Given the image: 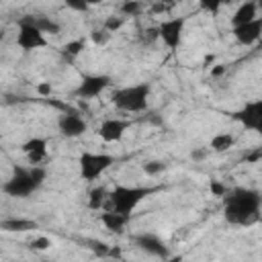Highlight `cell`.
<instances>
[{"mask_svg":"<svg viewBox=\"0 0 262 262\" xmlns=\"http://www.w3.org/2000/svg\"><path fill=\"white\" fill-rule=\"evenodd\" d=\"M223 217L229 225H252L260 217L262 194L256 188L235 186L223 196Z\"/></svg>","mask_w":262,"mask_h":262,"instance_id":"obj_1","label":"cell"},{"mask_svg":"<svg viewBox=\"0 0 262 262\" xmlns=\"http://www.w3.org/2000/svg\"><path fill=\"white\" fill-rule=\"evenodd\" d=\"M45 178H47V170L43 166H29V168L14 166L12 176L2 184V190L14 199H27L41 188Z\"/></svg>","mask_w":262,"mask_h":262,"instance_id":"obj_2","label":"cell"},{"mask_svg":"<svg viewBox=\"0 0 262 262\" xmlns=\"http://www.w3.org/2000/svg\"><path fill=\"white\" fill-rule=\"evenodd\" d=\"M156 190H158V186H125V184H119L108 192L106 211H115V213L131 217V213L139 207V203H143Z\"/></svg>","mask_w":262,"mask_h":262,"instance_id":"obj_3","label":"cell"},{"mask_svg":"<svg viewBox=\"0 0 262 262\" xmlns=\"http://www.w3.org/2000/svg\"><path fill=\"white\" fill-rule=\"evenodd\" d=\"M151 94V86L147 82H139L133 86H123L113 92V104L125 113H141L147 108V98Z\"/></svg>","mask_w":262,"mask_h":262,"instance_id":"obj_4","label":"cell"},{"mask_svg":"<svg viewBox=\"0 0 262 262\" xmlns=\"http://www.w3.org/2000/svg\"><path fill=\"white\" fill-rule=\"evenodd\" d=\"M80 164V176L86 180V182H92L96 178H100L113 164H115V156L111 154H94V151H84L78 160Z\"/></svg>","mask_w":262,"mask_h":262,"instance_id":"obj_5","label":"cell"},{"mask_svg":"<svg viewBox=\"0 0 262 262\" xmlns=\"http://www.w3.org/2000/svg\"><path fill=\"white\" fill-rule=\"evenodd\" d=\"M233 119L237 123H242L244 129L256 131L258 135H262V98L246 102L239 111L233 113Z\"/></svg>","mask_w":262,"mask_h":262,"instance_id":"obj_6","label":"cell"},{"mask_svg":"<svg viewBox=\"0 0 262 262\" xmlns=\"http://www.w3.org/2000/svg\"><path fill=\"white\" fill-rule=\"evenodd\" d=\"M16 23H18L16 45H18L23 51H35V49H39V47H45V45H47L45 35H43L37 27H33L31 23H27V20H23V18H18Z\"/></svg>","mask_w":262,"mask_h":262,"instance_id":"obj_7","label":"cell"},{"mask_svg":"<svg viewBox=\"0 0 262 262\" xmlns=\"http://www.w3.org/2000/svg\"><path fill=\"white\" fill-rule=\"evenodd\" d=\"M111 86V76L106 74H84L78 88L74 90V96L78 98H94L102 94Z\"/></svg>","mask_w":262,"mask_h":262,"instance_id":"obj_8","label":"cell"},{"mask_svg":"<svg viewBox=\"0 0 262 262\" xmlns=\"http://www.w3.org/2000/svg\"><path fill=\"white\" fill-rule=\"evenodd\" d=\"M133 244L137 250H141L143 254H149V256H156V258H170V250L166 246V242L156 235V233H149V231H143V233H135L133 237Z\"/></svg>","mask_w":262,"mask_h":262,"instance_id":"obj_9","label":"cell"},{"mask_svg":"<svg viewBox=\"0 0 262 262\" xmlns=\"http://www.w3.org/2000/svg\"><path fill=\"white\" fill-rule=\"evenodd\" d=\"M184 25H186V16H174V18L162 20V23L158 25L160 39H162L170 49H178V45H180V41H182Z\"/></svg>","mask_w":262,"mask_h":262,"instance_id":"obj_10","label":"cell"},{"mask_svg":"<svg viewBox=\"0 0 262 262\" xmlns=\"http://www.w3.org/2000/svg\"><path fill=\"white\" fill-rule=\"evenodd\" d=\"M57 129L63 137H80L86 133L88 123L76 113H61L57 119Z\"/></svg>","mask_w":262,"mask_h":262,"instance_id":"obj_11","label":"cell"},{"mask_svg":"<svg viewBox=\"0 0 262 262\" xmlns=\"http://www.w3.org/2000/svg\"><path fill=\"white\" fill-rule=\"evenodd\" d=\"M129 127H131V121H125V119H104L100 123V127H98V135L106 143L121 141Z\"/></svg>","mask_w":262,"mask_h":262,"instance_id":"obj_12","label":"cell"},{"mask_svg":"<svg viewBox=\"0 0 262 262\" xmlns=\"http://www.w3.org/2000/svg\"><path fill=\"white\" fill-rule=\"evenodd\" d=\"M233 37L237 43L242 45H254L262 39V16H256L254 20L242 25V27H233Z\"/></svg>","mask_w":262,"mask_h":262,"instance_id":"obj_13","label":"cell"},{"mask_svg":"<svg viewBox=\"0 0 262 262\" xmlns=\"http://www.w3.org/2000/svg\"><path fill=\"white\" fill-rule=\"evenodd\" d=\"M20 149L29 158L31 166H39L47 158V137H31L20 145Z\"/></svg>","mask_w":262,"mask_h":262,"instance_id":"obj_14","label":"cell"},{"mask_svg":"<svg viewBox=\"0 0 262 262\" xmlns=\"http://www.w3.org/2000/svg\"><path fill=\"white\" fill-rule=\"evenodd\" d=\"M20 18L31 23L33 27H37L43 35H59L61 33V25L57 20H53L51 16H45V14H25Z\"/></svg>","mask_w":262,"mask_h":262,"instance_id":"obj_15","label":"cell"},{"mask_svg":"<svg viewBox=\"0 0 262 262\" xmlns=\"http://www.w3.org/2000/svg\"><path fill=\"white\" fill-rule=\"evenodd\" d=\"M98 219H100V223H102L106 229L121 233V231L125 229V225L129 223V219H131V217H127V215H121V213H115V211H102Z\"/></svg>","mask_w":262,"mask_h":262,"instance_id":"obj_16","label":"cell"},{"mask_svg":"<svg viewBox=\"0 0 262 262\" xmlns=\"http://www.w3.org/2000/svg\"><path fill=\"white\" fill-rule=\"evenodd\" d=\"M0 227L4 229V231H18V233H23V231H35L37 227H39V223L37 221H33V219H20V217H10V219H2L0 221Z\"/></svg>","mask_w":262,"mask_h":262,"instance_id":"obj_17","label":"cell"},{"mask_svg":"<svg viewBox=\"0 0 262 262\" xmlns=\"http://www.w3.org/2000/svg\"><path fill=\"white\" fill-rule=\"evenodd\" d=\"M256 10H258L256 2H244V4H239V8H237V10L233 12V16H231V25H233V27H242V25L254 20V18L258 16Z\"/></svg>","mask_w":262,"mask_h":262,"instance_id":"obj_18","label":"cell"},{"mask_svg":"<svg viewBox=\"0 0 262 262\" xmlns=\"http://www.w3.org/2000/svg\"><path fill=\"white\" fill-rule=\"evenodd\" d=\"M233 145H235V137L231 133H217V135H213V139L209 143V147L213 151H217V154H223Z\"/></svg>","mask_w":262,"mask_h":262,"instance_id":"obj_19","label":"cell"},{"mask_svg":"<svg viewBox=\"0 0 262 262\" xmlns=\"http://www.w3.org/2000/svg\"><path fill=\"white\" fill-rule=\"evenodd\" d=\"M106 201H108V192H106L102 186L92 188V190H90V194H88V207H90V209H94V211H98Z\"/></svg>","mask_w":262,"mask_h":262,"instance_id":"obj_20","label":"cell"},{"mask_svg":"<svg viewBox=\"0 0 262 262\" xmlns=\"http://www.w3.org/2000/svg\"><path fill=\"white\" fill-rule=\"evenodd\" d=\"M84 49H86V39H84V37H82V39H74V41H68V43L61 47V51H63L66 55H70V57H76V55H80Z\"/></svg>","mask_w":262,"mask_h":262,"instance_id":"obj_21","label":"cell"},{"mask_svg":"<svg viewBox=\"0 0 262 262\" xmlns=\"http://www.w3.org/2000/svg\"><path fill=\"white\" fill-rule=\"evenodd\" d=\"M141 170H143L147 176H156V174H160L162 170H166V164H164L162 160H149V162H145V164L141 166Z\"/></svg>","mask_w":262,"mask_h":262,"instance_id":"obj_22","label":"cell"},{"mask_svg":"<svg viewBox=\"0 0 262 262\" xmlns=\"http://www.w3.org/2000/svg\"><path fill=\"white\" fill-rule=\"evenodd\" d=\"M139 10H141V2L127 0V2L121 4V12H123L125 16H135V14H139Z\"/></svg>","mask_w":262,"mask_h":262,"instance_id":"obj_23","label":"cell"},{"mask_svg":"<svg viewBox=\"0 0 262 262\" xmlns=\"http://www.w3.org/2000/svg\"><path fill=\"white\" fill-rule=\"evenodd\" d=\"M123 23H125V18L123 16H106V20H104V31L106 33H115V31H119L121 27H123Z\"/></svg>","mask_w":262,"mask_h":262,"instance_id":"obj_24","label":"cell"},{"mask_svg":"<svg viewBox=\"0 0 262 262\" xmlns=\"http://www.w3.org/2000/svg\"><path fill=\"white\" fill-rule=\"evenodd\" d=\"M108 37H111V33H106L104 29H94V31L90 33V41H92L94 45H104V43L108 41Z\"/></svg>","mask_w":262,"mask_h":262,"instance_id":"obj_25","label":"cell"},{"mask_svg":"<svg viewBox=\"0 0 262 262\" xmlns=\"http://www.w3.org/2000/svg\"><path fill=\"white\" fill-rule=\"evenodd\" d=\"M29 246L33 248V250H49L51 248V239L49 237H35V239H31L29 242Z\"/></svg>","mask_w":262,"mask_h":262,"instance_id":"obj_26","label":"cell"},{"mask_svg":"<svg viewBox=\"0 0 262 262\" xmlns=\"http://www.w3.org/2000/svg\"><path fill=\"white\" fill-rule=\"evenodd\" d=\"M156 39H160V31H158V27H149V29H145L143 35H141V41H143V43H154Z\"/></svg>","mask_w":262,"mask_h":262,"instance_id":"obj_27","label":"cell"},{"mask_svg":"<svg viewBox=\"0 0 262 262\" xmlns=\"http://www.w3.org/2000/svg\"><path fill=\"white\" fill-rule=\"evenodd\" d=\"M209 188H211V192H213L215 196H225V194H227V186H225L223 182H219V180H211Z\"/></svg>","mask_w":262,"mask_h":262,"instance_id":"obj_28","label":"cell"},{"mask_svg":"<svg viewBox=\"0 0 262 262\" xmlns=\"http://www.w3.org/2000/svg\"><path fill=\"white\" fill-rule=\"evenodd\" d=\"M205 158H207V147H194L190 151V160H194V162H201Z\"/></svg>","mask_w":262,"mask_h":262,"instance_id":"obj_29","label":"cell"},{"mask_svg":"<svg viewBox=\"0 0 262 262\" xmlns=\"http://www.w3.org/2000/svg\"><path fill=\"white\" fill-rule=\"evenodd\" d=\"M92 250H94L98 256H106V254H111V252H113V250H108V248H106V244H102V242H94V244H92Z\"/></svg>","mask_w":262,"mask_h":262,"instance_id":"obj_30","label":"cell"},{"mask_svg":"<svg viewBox=\"0 0 262 262\" xmlns=\"http://www.w3.org/2000/svg\"><path fill=\"white\" fill-rule=\"evenodd\" d=\"M37 92H39L41 96H49V94H51V84H49V82H41V84L37 86Z\"/></svg>","mask_w":262,"mask_h":262,"instance_id":"obj_31","label":"cell"},{"mask_svg":"<svg viewBox=\"0 0 262 262\" xmlns=\"http://www.w3.org/2000/svg\"><path fill=\"white\" fill-rule=\"evenodd\" d=\"M201 6H203L205 10H209V12H213V14L221 8V4H219V2H201Z\"/></svg>","mask_w":262,"mask_h":262,"instance_id":"obj_32","label":"cell"},{"mask_svg":"<svg viewBox=\"0 0 262 262\" xmlns=\"http://www.w3.org/2000/svg\"><path fill=\"white\" fill-rule=\"evenodd\" d=\"M172 6L170 4H164V2H158V4H151V12H166V10H170Z\"/></svg>","mask_w":262,"mask_h":262,"instance_id":"obj_33","label":"cell"},{"mask_svg":"<svg viewBox=\"0 0 262 262\" xmlns=\"http://www.w3.org/2000/svg\"><path fill=\"white\" fill-rule=\"evenodd\" d=\"M68 6H70V8H74V10H80V12L88 10V4H86V2H72V0H70V2H68Z\"/></svg>","mask_w":262,"mask_h":262,"instance_id":"obj_34","label":"cell"},{"mask_svg":"<svg viewBox=\"0 0 262 262\" xmlns=\"http://www.w3.org/2000/svg\"><path fill=\"white\" fill-rule=\"evenodd\" d=\"M223 72H225V68H223V66H215V68L211 70V76H221Z\"/></svg>","mask_w":262,"mask_h":262,"instance_id":"obj_35","label":"cell"},{"mask_svg":"<svg viewBox=\"0 0 262 262\" xmlns=\"http://www.w3.org/2000/svg\"><path fill=\"white\" fill-rule=\"evenodd\" d=\"M182 260H184V258H182L180 254H176V256H170V258H166L164 262H182Z\"/></svg>","mask_w":262,"mask_h":262,"instance_id":"obj_36","label":"cell"},{"mask_svg":"<svg viewBox=\"0 0 262 262\" xmlns=\"http://www.w3.org/2000/svg\"><path fill=\"white\" fill-rule=\"evenodd\" d=\"M258 49H260V51H262V39H260V41H258Z\"/></svg>","mask_w":262,"mask_h":262,"instance_id":"obj_37","label":"cell"}]
</instances>
